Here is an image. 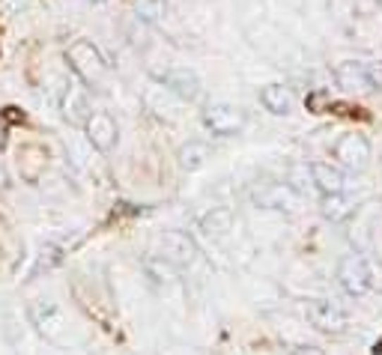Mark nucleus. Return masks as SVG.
Segmentation results:
<instances>
[{
    "label": "nucleus",
    "instance_id": "obj_1",
    "mask_svg": "<svg viewBox=\"0 0 382 355\" xmlns=\"http://www.w3.org/2000/svg\"><path fill=\"white\" fill-rule=\"evenodd\" d=\"M66 60H69L72 72L78 75L84 87H96V90H101V87L108 84V78H111L108 60L101 57V51L93 42H87V39L72 42L69 51H66Z\"/></svg>",
    "mask_w": 382,
    "mask_h": 355
},
{
    "label": "nucleus",
    "instance_id": "obj_2",
    "mask_svg": "<svg viewBox=\"0 0 382 355\" xmlns=\"http://www.w3.org/2000/svg\"><path fill=\"white\" fill-rule=\"evenodd\" d=\"M338 284L347 296H364L374 284V275H371V266H367L364 257L359 254H347L340 263H338Z\"/></svg>",
    "mask_w": 382,
    "mask_h": 355
},
{
    "label": "nucleus",
    "instance_id": "obj_3",
    "mask_svg": "<svg viewBox=\"0 0 382 355\" xmlns=\"http://www.w3.org/2000/svg\"><path fill=\"white\" fill-rule=\"evenodd\" d=\"M332 156H335V161L340 164V168H347L352 173H362L367 164H371V144L364 141V135L350 132L332 147Z\"/></svg>",
    "mask_w": 382,
    "mask_h": 355
},
{
    "label": "nucleus",
    "instance_id": "obj_4",
    "mask_svg": "<svg viewBox=\"0 0 382 355\" xmlns=\"http://www.w3.org/2000/svg\"><path fill=\"white\" fill-rule=\"evenodd\" d=\"M251 200L263 209H278V212H299L302 206V194L292 192L287 182H266L257 185L251 192Z\"/></svg>",
    "mask_w": 382,
    "mask_h": 355
},
{
    "label": "nucleus",
    "instance_id": "obj_5",
    "mask_svg": "<svg viewBox=\"0 0 382 355\" xmlns=\"http://www.w3.org/2000/svg\"><path fill=\"white\" fill-rule=\"evenodd\" d=\"M304 313H308V323L314 328H320V332H326V335H343L347 332V325H350V316L328 299L308 301V311Z\"/></svg>",
    "mask_w": 382,
    "mask_h": 355
},
{
    "label": "nucleus",
    "instance_id": "obj_6",
    "mask_svg": "<svg viewBox=\"0 0 382 355\" xmlns=\"http://www.w3.org/2000/svg\"><path fill=\"white\" fill-rule=\"evenodd\" d=\"M30 320L33 325L39 328V332L48 337V340H57V344H66V337H63V332H66V320H63V313L54 301H45V299H36L30 304Z\"/></svg>",
    "mask_w": 382,
    "mask_h": 355
},
{
    "label": "nucleus",
    "instance_id": "obj_7",
    "mask_svg": "<svg viewBox=\"0 0 382 355\" xmlns=\"http://www.w3.org/2000/svg\"><path fill=\"white\" fill-rule=\"evenodd\" d=\"M203 125L218 137H230V135L242 132L245 113H242V108H236V105H209L207 111H203Z\"/></svg>",
    "mask_w": 382,
    "mask_h": 355
},
{
    "label": "nucleus",
    "instance_id": "obj_8",
    "mask_svg": "<svg viewBox=\"0 0 382 355\" xmlns=\"http://www.w3.org/2000/svg\"><path fill=\"white\" fill-rule=\"evenodd\" d=\"M144 105L147 111L152 113V117H159V120H168V123H176L180 120V113H183V99L171 93L168 87H161V84H152L144 90Z\"/></svg>",
    "mask_w": 382,
    "mask_h": 355
},
{
    "label": "nucleus",
    "instance_id": "obj_9",
    "mask_svg": "<svg viewBox=\"0 0 382 355\" xmlns=\"http://www.w3.org/2000/svg\"><path fill=\"white\" fill-rule=\"evenodd\" d=\"M159 245H161V254H159V260L164 263H173V266H191L195 263V242H191V236L183 233V230H168L161 239H159Z\"/></svg>",
    "mask_w": 382,
    "mask_h": 355
},
{
    "label": "nucleus",
    "instance_id": "obj_10",
    "mask_svg": "<svg viewBox=\"0 0 382 355\" xmlns=\"http://www.w3.org/2000/svg\"><path fill=\"white\" fill-rule=\"evenodd\" d=\"M335 78H338V84L343 87V90H350V93H371V90H376L374 72L367 69L364 63H359V60H343L340 66L335 69Z\"/></svg>",
    "mask_w": 382,
    "mask_h": 355
},
{
    "label": "nucleus",
    "instance_id": "obj_11",
    "mask_svg": "<svg viewBox=\"0 0 382 355\" xmlns=\"http://www.w3.org/2000/svg\"><path fill=\"white\" fill-rule=\"evenodd\" d=\"M90 93L81 81H69L66 90H63V117H66L72 125H84L87 117H90Z\"/></svg>",
    "mask_w": 382,
    "mask_h": 355
},
{
    "label": "nucleus",
    "instance_id": "obj_12",
    "mask_svg": "<svg viewBox=\"0 0 382 355\" xmlns=\"http://www.w3.org/2000/svg\"><path fill=\"white\" fill-rule=\"evenodd\" d=\"M84 129H87V137H90V144L101 152H111L113 147H117V123L111 120V113H90L84 123Z\"/></svg>",
    "mask_w": 382,
    "mask_h": 355
},
{
    "label": "nucleus",
    "instance_id": "obj_13",
    "mask_svg": "<svg viewBox=\"0 0 382 355\" xmlns=\"http://www.w3.org/2000/svg\"><path fill=\"white\" fill-rule=\"evenodd\" d=\"M159 81L185 101H195L200 96V78L191 69H168V72L159 75Z\"/></svg>",
    "mask_w": 382,
    "mask_h": 355
},
{
    "label": "nucleus",
    "instance_id": "obj_14",
    "mask_svg": "<svg viewBox=\"0 0 382 355\" xmlns=\"http://www.w3.org/2000/svg\"><path fill=\"white\" fill-rule=\"evenodd\" d=\"M311 182L320 188L323 194H340L343 192V170L340 168H335V164H326V161H314L311 164Z\"/></svg>",
    "mask_w": 382,
    "mask_h": 355
},
{
    "label": "nucleus",
    "instance_id": "obj_15",
    "mask_svg": "<svg viewBox=\"0 0 382 355\" xmlns=\"http://www.w3.org/2000/svg\"><path fill=\"white\" fill-rule=\"evenodd\" d=\"M260 101H263L266 111L275 113V117H287V113L292 111V93L287 90L284 84L263 87V90H260Z\"/></svg>",
    "mask_w": 382,
    "mask_h": 355
},
{
    "label": "nucleus",
    "instance_id": "obj_16",
    "mask_svg": "<svg viewBox=\"0 0 382 355\" xmlns=\"http://www.w3.org/2000/svg\"><path fill=\"white\" fill-rule=\"evenodd\" d=\"M352 209H355V203L350 197H343V192L340 194H323V215H326L328 221L350 218Z\"/></svg>",
    "mask_w": 382,
    "mask_h": 355
},
{
    "label": "nucleus",
    "instance_id": "obj_17",
    "mask_svg": "<svg viewBox=\"0 0 382 355\" xmlns=\"http://www.w3.org/2000/svg\"><path fill=\"white\" fill-rule=\"evenodd\" d=\"M209 158V147L200 144V141H188L183 149H180V168L183 170H200L203 164Z\"/></svg>",
    "mask_w": 382,
    "mask_h": 355
},
{
    "label": "nucleus",
    "instance_id": "obj_18",
    "mask_svg": "<svg viewBox=\"0 0 382 355\" xmlns=\"http://www.w3.org/2000/svg\"><path fill=\"white\" fill-rule=\"evenodd\" d=\"M230 224H233V215H230V209H212L207 218L200 221V227L207 230L209 236L215 233V236H221V233H227L230 230Z\"/></svg>",
    "mask_w": 382,
    "mask_h": 355
},
{
    "label": "nucleus",
    "instance_id": "obj_19",
    "mask_svg": "<svg viewBox=\"0 0 382 355\" xmlns=\"http://www.w3.org/2000/svg\"><path fill=\"white\" fill-rule=\"evenodd\" d=\"M135 12H137V18H141V21H152V24H156V21L164 18L168 4H164V0H137Z\"/></svg>",
    "mask_w": 382,
    "mask_h": 355
},
{
    "label": "nucleus",
    "instance_id": "obj_20",
    "mask_svg": "<svg viewBox=\"0 0 382 355\" xmlns=\"http://www.w3.org/2000/svg\"><path fill=\"white\" fill-rule=\"evenodd\" d=\"M16 123H24V111L18 108H4L0 111V149L6 147V137H9V125H16Z\"/></svg>",
    "mask_w": 382,
    "mask_h": 355
},
{
    "label": "nucleus",
    "instance_id": "obj_21",
    "mask_svg": "<svg viewBox=\"0 0 382 355\" xmlns=\"http://www.w3.org/2000/svg\"><path fill=\"white\" fill-rule=\"evenodd\" d=\"M57 260H60V254H57V248H48V251H42V257H39V263H36V269H33L30 275L36 278V275H39L42 269H51V266H54Z\"/></svg>",
    "mask_w": 382,
    "mask_h": 355
},
{
    "label": "nucleus",
    "instance_id": "obj_22",
    "mask_svg": "<svg viewBox=\"0 0 382 355\" xmlns=\"http://www.w3.org/2000/svg\"><path fill=\"white\" fill-rule=\"evenodd\" d=\"M290 355H326L323 349H314V347H299V349H292Z\"/></svg>",
    "mask_w": 382,
    "mask_h": 355
},
{
    "label": "nucleus",
    "instance_id": "obj_23",
    "mask_svg": "<svg viewBox=\"0 0 382 355\" xmlns=\"http://www.w3.org/2000/svg\"><path fill=\"white\" fill-rule=\"evenodd\" d=\"M6 188H9V173H6L4 164H0V194H4Z\"/></svg>",
    "mask_w": 382,
    "mask_h": 355
},
{
    "label": "nucleus",
    "instance_id": "obj_24",
    "mask_svg": "<svg viewBox=\"0 0 382 355\" xmlns=\"http://www.w3.org/2000/svg\"><path fill=\"white\" fill-rule=\"evenodd\" d=\"M374 355H382V344H376V347H374Z\"/></svg>",
    "mask_w": 382,
    "mask_h": 355
}]
</instances>
